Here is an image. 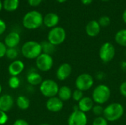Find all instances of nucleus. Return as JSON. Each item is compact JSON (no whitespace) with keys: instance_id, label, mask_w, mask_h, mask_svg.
Returning <instances> with one entry per match:
<instances>
[{"instance_id":"f257e3e1","label":"nucleus","mask_w":126,"mask_h":125,"mask_svg":"<svg viewBox=\"0 0 126 125\" xmlns=\"http://www.w3.org/2000/svg\"><path fill=\"white\" fill-rule=\"evenodd\" d=\"M44 16L38 10H30L24 14L22 18L23 27L29 30L38 29L43 24Z\"/></svg>"},{"instance_id":"f03ea898","label":"nucleus","mask_w":126,"mask_h":125,"mask_svg":"<svg viewBox=\"0 0 126 125\" xmlns=\"http://www.w3.org/2000/svg\"><path fill=\"white\" fill-rule=\"evenodd\" d=\"M21 52L25 58L35 60L42 53L41 45L35 41H26L21 48Z\"/></svg>"},{"instance_id":"7ed1b4c3","label":"nucleus","mask_w":126,"mask_h":125,"mask_svg":"<svg viewBox=\"0 0 126 125\" xmlns=\"http://www.w3.org/2000/svg\"><path fill=\"white\" fill-rule=\"evenodd\" d=\"M124 114V108L123 105L118 102H113L104 108L103 116L108 122H116L122 118Z\"/></svg>"},{"instance_id":"20e7f679","label":"nucleus","mask_w":126,"mask_h":125,"mask_svg":"<svg viewBox=\"0 0 126 125\" xmlns=\"http://www.w3.org/2000/svg\"><path fill=\"white\" fill-rule=\"evenodd\" d=\"M111 97V90L109 86L101 84L94 88L92 91V99L96 104L103 105L106 103Z\"/></svg>"},{"instance_id":"39448f33","label":"nucleus","mask_w":126,"mask_h":125,"mask_svg":"<svg viewBox=\"0 0 126 125\" xmlns=\"http://www.w3.org/2000/svg\"><path fill=\"white\" fill-rule=\"evenodd\" d=\"M58 84L53 80L47 79L43 80V82L39 85V90L41 94L45 97L49 98L56 97L59 90Z\"/></svg>"},{"instance_id":"423d86ee","label":"nucleus","mask_w":126,"mask_h":125,"mask_svg":"<svg viewBox=\"0 0 126 125\" xmlns=\"http://www.w3.org/2000/svg\"><path fill=\"white\" fill-rule=\"evenodd\" d=\"M66 38V30L61 27L52 28L47 35V41L54 46H58L63 43Z\"/></svg>"},{"instance_id":"0eeeda50","label":"nucleus","mask_w":126,"mask_h":125,"mask_svg":"<svg viewBox=\"0 0 126 125\" xmlns=\"http://www.w3.org/2000/svg\"><path fill=\"white\" fill-rule=\"evenodd\" d=\"M54 64V60L52 55L41 53L35 59V66L38 70L42 72H47L52 69Z\"/></svg>"},{"instance_id":"6e6552de","label":"nucleus","mask_w":126,"mask_h":125,"mask_svg":"<svg viewBox=\"0 0 126 125\" xmlns=\"http://www.w3.org/2000/svg\"><path fill=\"white\" fill-rule=\"evenodd\" d=\"M116 55V49L114 46L109 42L103 43L99 50L100 59L104 63H109L113 60Z\"/></svg>"},{"instance_id":"1a4fd4ad","label":"nucleus","mask_w":126,"mask_h":125,"mask_svg":"<svg viewBox=\"0 0 126 125\" xmlns=\"http://www.w3.org/2000/svg\"><path fill=\"white\" fill-rule=\"evenodd\" d=\"M94 85L93 77L86 73H83L77 77L75 80V87L76 89L82 91L83 92L87 91L92 88Z\"/></svg>"},{"instance_id":"9d476101","label":"nucleus","mask_w":126,"mask_h":125,"mask_svg":"<svg viewBox=\"0 0 126 125\" xmlns=\"http://www.w3.org/2000/svg\"><path fill=\"white\" fill-rule=\"evenodd\" d=\"M87 123L88 118L86 114L80 111L78 106L74 108L67 120L68 125H87Z\"/></svg>"},{"instance_id":"9b49d317","label":"nucleus","mask_w":126,"mask_h":125,"mask_svg":"<svg viewBox=\"0 0 126 125\" xmlns=\"http://www.w3.org/2000/svg\"><path fill=\"white\" fill-rule=\"evenodd\" d=\"M72 72V67L68 63L61 64L56 71V77L60 81H64L68 79Z\"/></svg>"},{"instance_id":"f8f14e48","label":"nucleus","mask_w":126,"mask_h":125,"mask_svg":"<svg viewBox=\"0 0 126 125\" xmlns=\"http://www.w3.org/2000/svg\"><path fill=\"white\" fill-rule=\"evenodd\" d=\"M47 109L52 113H58L63 108V102L61 101L58 97L49 98L46 102Z\"/></svg>"},{"instance_id":"ddd939ff","label":"nucleus","mask_w":126,"mask_h":125,"mask_svg":"<svg viewBox=\"0 0 126 125\" xmlns=\"http://www.w3.org/2000/svg\"><path fill=\"white\" fill-rule=\"evenodd\" d=\"M24 63L22 60H15L9 64L7 71L10 76L18 77V75L21 74L24 70Z\"/></svg>"},{"instance_id":"4468645a","label":"nucleus","mask_w":126,"mask_h":125,"mask_svg":"<svg viewBox=\"0 0 126 125\" xmlns=\"http://www.w3.org/2000/svg\"><path fill=\"white\" fill-rule=\"evenodd\" d=\"M21 36L17 32L13 31L9 32L4 38V43L7 48H16L20 43Z\"/></svg>"},{"instance_id":"2eb2a0df","label":"nucleus","mask_w":126,"mask_h":125,"mask_svg":"<svg viewBox=\"0 0 126 125\" xmlns=\"http://www.w3.org/2000/svg\"><path fill=\"white\" fill-rule=\"evenodd\" d=\"M14 104V99L13 97L8 94H4L0 95V110L4 112L10 111Z\"/></svg>"},{"instance_id":"dca6fc26","label":"nucleus","mask_w":126,"mask_h":125,"mask_svg":"<svg viewBox=\"0 0 126 125\" xmlns=\"http://www.w3.org/2000/svg\"><path fill=\"white\" fill-rule=\"evenodd\" d=\"M27 81L31 86L40 85L43 82L41 75L34 69H31L27 74Z\"/></svg>"},{"instance_id":"f3484780","label":"nucleus","mask_w":126,"mask_h":125,"mask_svg":"<svg viewBox=\"0 0 126 125\" xmlns=\"http://www.w3.org/2000/svg\"><path fill=\"white\" fill-rule=\"evenodd\" d=\"M101 27L99 24L98 21L96 20H92L89 21L86 26V32L89 37H96L99 35L100 32Z\"/></svg>"},{"instance_id":"a211bd4d","label":"nucleus","mask_w":126,"mask_h":125,"mask_svg":"<svg viewBox=\"0 0 126 125\" xmlns=\"http://www.w3.org/2000/svg\"><path fill=\"white\" fill-rule=\"evenodd\" d=\"M59 22V16L55 13H49L44 16L43 24L48 28H53L57 27Z\"/></svg>"},{"instance_id":"6ab92c4d","label":"nucleus","mask_w":126,"mask_h":125,"mask_svg":"<svg viewBox=\"0 0 126 125\" xmlns=\"http://www.w3.org/2000/svg\"><path fill=\"white\" fill-rule=\"evenodd\" d=\"M93 106H94V101L91 97H84L80 102H78V109L85 113L92 111Z\"/></svg>"},{"instance_id":"aec40b11","label":"nucleus","mask_w":126,"mask_h":125,"mask_svg":"<svg viewBox=\"0 0 126 125\" xmlns=\"http://www.w3.org/2000/svg\"><path fill=\"white\" fill-rule=\"evenodd\" d=\"M72 92L73 91L69 86H66V85L61 86L59 88L58 97L63 102H67L72 98Z\"/></svg>"},{"instance_id":"412c9836","label":"nucleus","mask_w":126,"mask_h":125,"mask_svg":"<svg viewBox=\"0 0 126 125\" xmlns=\"http://www.w3.org/2000/svg\"><path fill=\"white\" fill-rule=\"evenodd\" d=\"M19 0H4L3 9L7 12H14L19 7Z\"/></svg>"},{"instance_id":"4be33fe9","label":"nucleus","mask_w":126,"mask_h":125,"mask_svg":"<svg viewBox=\"0 0 126 125\" xmlns=\"http://www.w3.org/2000/svg\"><path fill=\"white\" fill-rule=\"evenodd\" d=\"M30 105V99L27 97L23 96V95H20L17 97L16 105L19 109H21L22 111H25V110L29 108Z\"/></svg>"},{"instance_id":"5701e85b","label":"nucleus","mask_w":126,"mask_h":125,"mask_svg":"<svg viewBox=\"0 0 126 125\" xmlns=\"http://www.w3.org/2000/svg\"><path fill=\"white\" fill-rule=\"evenodd\" d=\"M114 39L118 45L126 47V29L119 30L116 33L114 36Z\"/></svg>"},{"instance_id":"b1692460","label":"nucleus","mask_w":126,"mask_h":125,"mask_svg":"<svg viewBox=\"0 0 126 125\" xmlns=\"http://www.w3.org/2000/svg\"><path fill=\"white\" fill-rule=\"evenodd\" d=\"M41 45L43 53H46V54L52 55V54H53L55 51V46L52 45L48 41H42L41 43Z\"/></svg>"},{"instance_id":"393cba45","label":"nucleus","mask_w":126,"mask_h":125,"mask_svg":"<svg viewBox=\"0 0 126 125\" xmlns=\"http://www.w3.org/2000/svg\"><path fill=\"white\" fill-rule=\"evenodd\" d=\"M21 85V80L18 77L10 76L8 80V85L11 89H17Z\"/></svg>"},{"instance_id":"a878e982","label":"nucleus","mask_w":126,"mask_h":125,"mask_svg":"<svg viewBox=\"0 0 126 125\" xmlns=\"http://www.w3.org/2000/svg\"><path fill=\"white\" fill-rule=\"evenodd\" d=\"M6 57L12 61L17 60V57L18 56V51L16 48H7L6 55Z\"/></svg>"},{"instance_id":"bb28decb","label":"nucleus","mask_w":126,"mask_h":125,"mask_svg":"<svg viewBox=\"0 0 126 125\" xmlns=\"http://www.w3.org/2000/svg\"><path fill=\"white\" fill-rule=\"evenodd\" d=\"M92 112L94 115H95L97 117V116H102L103 115V111H104V108L102 106V105H94L92 108Z\"/></svg>"},{"instance_id":"cd10ccee","label":"nucleus","mask_w":126,"mask_h":125,"mask_svg":"<svg viewBox=\"0 0 126 125\" xmlns=\"http://www.w3.org/2000/svg\"><path fill=\"white\" fill-rule=\"evenodd\" d=\"M98 21V23H99V24L100 25V27H108L109 24H110V23H111V19H110V18L109 17V16H107V15H103V16H101L100 18H99V20L97 21Z\"/></svg>"},{"instance_id":"c85d7f7f","label":"nucleus","mask_w":126,"mask_h":125,"mask_svg":"<svg viewBox=\"0 0 126 125\" xmlns=\"http://www.w3.org/2000/svg\"><path fill=\"white\" fill-rule=\"evenodd\" d=\"M83 92L82 91H80L78 89H75L73 92H72V98L73 99L74 101L75 102H80L83 98Z\"/></svg>"},{"instance_id":"c756f323","label":"nucleus","mask_w":126,"mask_h":125,"mask_svg":"<svg viewBox=\"0 0 126 125\" xmlns=\"http://www.w3.org/2000/svg\"><path fill=\"white\" fill-rule=\"evenodd\" d=\"M92 125H108V121L103 116H97L92 122Z\"/></svg>"},{"instance_id":"7c9ffc66","label":"nucleus","mask_w":126,"mask_h":125,"mask_svg":"<svg viewBox=\"0 0 126 125\" xmlns=\"http://www.w3.org/2000/svg\"><path fill=\"white\" fill-rule=\"evenodd\" d=\"M8 121V116L6 112L0 110V125H5Z\"/></svg>"},{"instance_id":"2f4dec72","label":"nucleus","mask_w":126,"mask_h":125,"mask_svg":"<svg viewBox=\"0 0 126 125\" xmlns=\"http://www.w3.org/2000/svg\"><path fill=\"white\" fill-rule=\"evenodd\" d=\"M7 46H5L4 42L0 41V59L3 58L5 55H6V52H7Z\"/></svg>"},{"instance_id":"473e14b6","label":"nucleus","mask_w":126,"mask_h":125,"mask_svg":"<svg viewBox=\"0 0 126 125\" xmlns=\"http://www.w3.org/2000/svg\"><path fill=\"white\" fill-rule=\"evenodd\" d=\"M42 1L43 0H27V3L30 6L35 7L39 6L41 4Z\"/></svg>"},{"instance_id":"72a5a7b5","label":"nucleus","mask_w":126,"mask_h":125,"mask_svg":"<svg viewBox=\"0 0 126 125\" xmlns=\"http://www.w3.org/2000/svg\"><path fill=\"white\" fill-rule=\"evenodd\" d=\"M7 29V24L5 21L0 18V35H3Z\"/></svg>"},{"instance_id":"f704fd0d","label":"nucleus","mask_w":126,"mask_h":125,"mask_svg":"<svg viewBox=\"0 0 126 125\" xmlns=\"http://www.w3.org/2000/svg\"><path fill=\"white\" fill-rule=\"evenodd\" d=\"M120 92L124 97L126 98V81H124L121 83L120 86Z\"/></svg>"},{"instance_id":"c9c22d12","label":"nucleus","mask_w":126,"mask_h":125,"mask_svg":"<svg viewBox=\"0 0 126 125\" xmlns=\"http://www.w3.org/2000/svg\"><path fill=\"white\" fill-rule=\"evenodd\" d=\"M13 125H29V123H28L26 120H24V119H16V120L13 122Z\"/></svg>"},{"instance_id":"e433bc0d","label":"nucleus","mask_w":126,"mask_h":125,"mask_svg":"<svg viewBox=\"0 0 126 125\" xmlns=\"http://www.w3.org/2000/svg\"><path fill=\"white\" fill-rule=\"evenodd\" d=\"M80 1L84 5H89L92 3L93 0H80Z\"/></svg>"},{"instance_id":"4c0bfd02","label":"nucleus","mask_w":126,"mask_h":125,"mask_svg":"<svg viewBox=\"0 0 126 125\" xmlns=\"http://www.w3.org/2000/svg\"><path fill=\"white\" fill-rule=\"evenodd\" d=\"M122 18H123V21H124V23L126 24V9L124 10V11H123V13Z\"/></svg>"},{"instance_id":"58836bf2","label":"nucleus","mask_w":126,"mask_h":125,"mask_svg":"<svg viewBox=\"0 0 126 125\" xmlns=\"http://www.w3.org/2000/svg\"><path fill=\"white\" fill-rule=\"evenodd\" d=\"M2 9H3V2L1 1V0H0V12L1 11Z\"/></svg>"},{"instance_id":"ea45409f","label":"nucleus","mask_w":126,"mask_h":125,"mask_svg":"<svg viewBox=\"0 0 126 125\" xmlns=\"http://www.w3.org/2000/svg\"><path fill=\"white\" fill-rule=\"evenodd\" d=\"M57 2H58V3H64V2H66L67 0H55Z\"/></svg>"},{"instance_id":"a19ab883","label":"nucleus","mask_w":126,"mask_h":125,"mask_svg":"<svg viewBox=\"0 0 126 125\" xmlns=\"http://www.w3.org/2000/svg\"><path fill=\"white\" fill-rule=\"evenodd\" d=\"M1 92H2V86H1V85L0 84V95H1Z\"/></svg>"},{"instance_id":"79ce46f5","label":"nucleus","mask_w":126,"mask_h":125,"mask_svg":"<svg viewBox=\"0 0 126 125\" xmlns=\"http://www.w3.org/2000/svg\"><path fill=\"white\" fill-rule=\"evenodd\" d=\"M49 125V124H47V123H43V124H41V125Z\"/></svg>"},{"instance_id":"37998d69","label":"nucleus","mask_w":126,"mask_h":125,"mask_svg":"<svg viewBox=\"0 0 126 125\" xmlns=\"http://www.w3.org/2000/svg\"><path fill=\"white\" fill-rule=\"evenodd\" d=\"M101 1H109L110 0H101Z\"/></svg>"}]
</instances>
